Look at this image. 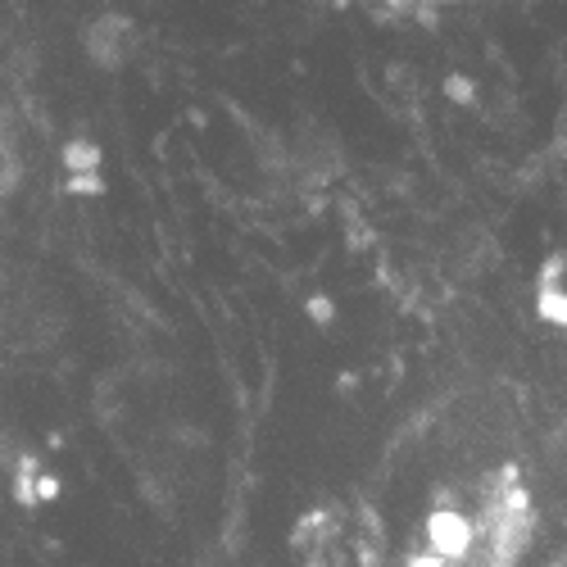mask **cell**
Masks as SVG:
<instances>
[{"label": "cell", "instance_id": "obj_1", "mask_svg": "<svg viewBox=\"0 0 567 567\" xmlns=\"http://www.w3.org/2000/svg\"><path fill=\"white\" fill-rule=\"evenodd\" d=\"M531 536V499L509 468L459 481L422 518L409 567H518Z\"/></svg>", "mask_w": 567, "mask_h": 567}, {"label": "cell", "instance_id": "obj_2", "mask_svg": "<svg viewBox=\"0 0 567 567\" xmlns=\"http://www.w3.org/2000/svg\"><path fill=\"white\" fill-rule=\"evenodd\" d=\"M540 313H545L549 323L567 327V250L563 255H554L545 264V273H540Z\"/></svg>", "mask_w": 567, "mask_h": 567}]
</instances>
